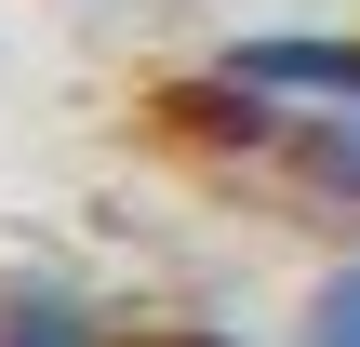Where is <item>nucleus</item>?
Here are the masks:
<instances>
[{
    "label": "nucleus",
    "instance_id": "f257e3e1",
    "mask_svg": "<svg viewBox=\"0 0 360 347\" xmlns=\"http://www.w3.org/2000/svg\"><path fill=\"white\" fill-rule=\"evenodd\" d=\"M267 160L294 174V201H321V214L360 227V107H281Z\"/></svg>",
    "mask_w": 360,
    "mask_h": 347
},
{
    "label": "nucleus",
    "instance_id": "7ed1b4c3",
    "mask_svg": "<svg viewBox=\"0 0 360 347\" xmlns=\"http://www.w3.org/2000/svg\"><path fill=\"white\" fill-rule=\"evenodd\" d=\"M281 347H360V227L307 267V294H294V334Z\"/></svg>",
    "mask_w": 360,
    "mask_h": 347
},
{
    "label": "nucleus",
    "instance_id": "f03ea898",
    "mask_svg": "<svg viewBox=\"0 0 360 347\" xmlns=\"http://www.w3.org/2000/svg\"><path fill=\"white\" fill-rule=\"evenodd\" d=\"M0 347H120V321L67 267H0Z\"/></svg>",
    "mask_w": 360,
    "mask_h": 347
}]
</instances>
